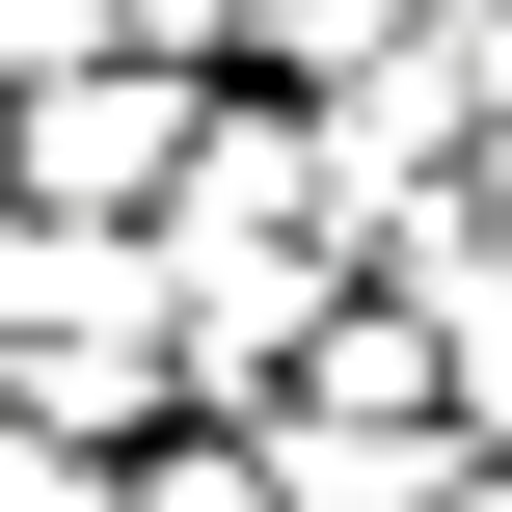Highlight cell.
I'll return each instance as SVG.
<instances>
[{"mask_svg": "<svg viewBox=\"0 0 512 512\" xmlns=\"http://www.w3.org/2000/svg\"><path fill=\"white\" fill-rule=\"evenodd\" d=\"M432 27H512V0H432Z\"/></svg>", "mask_w": 512, "mask_h": 512, "instance_id": "cell-5", "label": "cell"}, {"mask_svg": "<svg viewBox=\"0 0 512 512\" xmlns=\"http://www.w3.org/2000/svg\"><path fill=\"white\" fill-rule=\"evenodd\" d=\"M189 135H216V81H162V54H81V81H27V108H0V216H81V243H162Z\"/></svg>", "mask_w": 512, "mask_h": 512, "instance_id": "cell-1", "label": "cell"}, {"mask_svg": "<svg viewBox=\"0 0 512 512\" xmlns=\"http://www.w3.org/2000/svg\"><path fill=\"white\" fill-rule=\"evenodd\" d=\"M108 512H270V459L189 405V432H135V459H108Z\"/></svg>", "mask_w": 512, "mask_h": 512, "instance_id": "cell-2", "label": "cell"}, {"mask_svg": "<svg viewBox=\"0 0 512 512\" xmlns=\"http://www.w3.org/2000/svg\"><path fill=\"white\" fill-rule=\"evenodd\" d=\"M81 54H108V0H0V108H27V81H81Z\"/></svg>", "mask_w": 512, "mask_h": 512, "instance_id": "cell-3", "label": "cell"}, {"mask_svg": "<svg viewBox=\"0 0 512 512\" xmlns=\"http://www.w3.org/2000/svg\"><path fill=\"white\" fill-rule=\"evenodd\" d=\"M432 512H512V459H459V486H432Z\"/></svg>", "mask_w": 512, "mask_h": 512, "instance_id": "cell-4", "label": "cell"}]
</instances>
